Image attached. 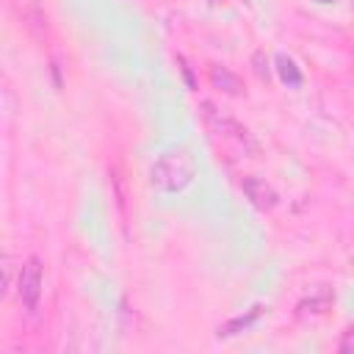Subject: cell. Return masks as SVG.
Returning a JSON list of instances; mask_svg holds the SVG:
<instances>
[{
    "label": "cell",
    "instance_id": "cell-7",
    "mask_svg": "<svg viewBox=\"0 0 354 354\" xmlns=\"http://www.w3.org/2000/svg\"><path fill=\"white\" fill-rule=\"evenodd\" d=\"M210 83H213L218 91L230 94V97H241V94H243V80H241L232 69H227V66H221V64H213V66H210Z\"/></svg>",
    "mask_w": 354,
    "mask_h": 354
},
{
    "label": "cell",
    "instance_id": "cell-9",
    "mask_svg": "<svg viewBox=\"0 0 354 354\" xmlns=\"http://www.w3.org/2000/svg\"><path fill=\"white\" fill-rule=\"evenodd\" d=\"M277 72H279L282 83H288L290 88L301 86V72L296 69V64H293L288 55H277Z\"/></svg>",
    "mask_w": 354,
    "mask_h": 354
},
{
    "label": "cell",
    "instance_id": "cell-15",
    "mask_svg": "<svg viewBox=\"0 0 354 354\" xmlns=\"http://www.w3.org/2000/svg\"><path fill=\"white\" fill-rule=\"evenodd\" d=\"M213 3H218V0H213Z\"/></svg>",
    "mask_w": 354,
    "mask_h": 354
},
{
    "label": "cell",
    "instance_id": "cell-2",
    "mask_svg": "<svg viewBox=\"0 0 354 354\" xmlns=\"http://www.w3.org/2000/svg\"><path fill=\"white\" fill-rule=\"evenodd\" d=\"M41 282H44V274H41V260L36 254H30L22 266H19V277H17V293H19V301L25 310H36L39 307V299H41Z\"/></svg>",
    "mask_w": 354,
    "mask_h": 354
},
{
    "label": "cell",
    "instance_id": "cell-8",
    "mask_svg": "<svg viewBox=\"0 0 354 354\" xmlns=\"http://www.w3.org/2000/svg\"><path fill=\"white\" fill-rule=\"evenodd\" d=\"M260 315H263V304H254V307H252L246 315H238V318L227 321L224 326H218V332H216V335H218V337H230V335H238V332H243L246 326H252V324H254Z\"/></svg>",
    "mask_w": 354,
    "mask_h": 354
},
{
    "label": "cell",
    "instance_id": "cell-13",
    "mask_svg": "<svg viewBox=\"0 0 354 354\" xmlns=\"http://www.w3.org/2000/svg\"><path fill=\"white\" fill-rule=\"evenodd\" d=\"M177 64H180V69H183V77H185V83H188V88H194L196 83H194V75H191V69H188V64H185V58L180 55V58H177Z\"/></svg>",
    "mask_w": 354,
    "mask_h": 354
},
{
    "label": "cell",
    "instance_id": "cell-14",
    "mask_svg": "<svg viewBox=\"0 0 354 354\" xmlns=\"http://www.w3.org/2000/svg\"><path fill=\"white\" fill-rule=\"evenodd\" d=\"M315 3H324V6H329V3H337V0H315Z\"/></svg>",
    "mask_w": 354,
    "mask_h": 354
},
{
    "label": "cell",
    "instance_id": "cell-6",
    "mask_svg": "<svg viewBox=\"0 0 354 354\" xmlns=\"http://www.w3.org/2000/svg\"><path fill=\"white\" fill-rule=\"evenodd\" d=\"M335 304V296L329 290V285H315L299 304H296V318H318V315H326Z\"/></svg>",
    "mask_w": 354,
    "mask_h": 354
},
{
    "label": "cell",
    "instance_id": "cell-4",
    "mask_svg": "<svg viewBox=\"0 0 354 354\" xmlns=\"http://www.w3.org/2000/svg\"><path fill=\"white\" fill-rule=\"evenodd\" d=\"M14 8L25 25V30L36 39V41H44L47 39V14L41 8L39 0H14Z\"/></svg>",
    "mask_w": 354,
    "mask_h": 354
},
{
    "label": "cell",
    "instance_id": "cell-3",
    "mask_svg": "<svg viewBox=\"0 0 354 354\" xmlns=\"http://www.w3.org/2000/svg\"><path fill=\"white\" fill-rule=\"evenodd\" d=\"M202 116H205V122L210 124L213 133H218V136H224V138H232V141H238V144H246V141H249L246 127H241L232 116H227L224 111H218L210 100L202 102Z\"/></svg>",
    "mask_w": 354,
    "mask_h": 354
},
{
    "label": "cell",
    "instance_id": "cell-11",
    "mask_svg": "<svg viewBox=\"0 0 354 354\" xmlns=\"http://www.w3.org/2000/svg\"><path fill=\"white\" fill-rule=\"evenodd\" d=\"M11 282H14V257L6 254L3 257V293L11 290Z\"/></svg>",
    "mask_w": 354,
    "mask_h": 354
},
{
    "label": "cell",
    "instance_id": "cell-5",
    "mask_svg": "<svg viewBox=\"0 0 354 354\" xmlns=\"http://www.w3.org/2000/svg\"><path fill=\"white\" fill-rule=\"evenodd\" d=\"M241 188H243V196H246L257 210H263V213H268V210H274V207L279 205V194H277L274 185L266 183L263 177H243Z\"/></svg>",
    "mask_w": 354,
    "mask_h": 354
},
{
    "label": "cell",
    "instance_id": "cell-10",
    "mask_svg": "<svg viewBox=\"0 0 354 354\" xmlns=\"http://www.w3.org/2000/svg\"><path fill=\"white\" fill-rule=\"evenodd\" d=\"M252 66H254V72H257L260 80H268L271 69H268V58H266L263 50H254V55H252Z\"/></svg>",
    "mask_w": 354,
    "mask_h": 354
},
{
    "label": "cell",
    "instance_id": "cell-12",
    "mask_svg": "<svg viewBox=\"0 0 354 354\" xmlns=\"http://www.w3.org/2000/svg\"><path fill=\"white\" fill-rule=\"evenodd\" d=\"M354 348V326H348L343 332V340H340V351H351Z\"/></svg>",
    "mask_w": 354,
    "mask_h": 354
},
{
    "label": "cell",
    "instance_id": "cell-1",
    "mask_svg": "<svg viewBox=\"0 0 354 354\" xmlns=\"http://www.w3.org/2000/svg\"><path fill=\"white\" fill-rule=\"evenodd\" d=\"M196 177V160L185 147H174L166 149L149 169V183L155 191L163 194H177L183 188H188Z\"/></svg>",
    "mask_w": 354,
    "mask_h": 354
}]
</instances>
